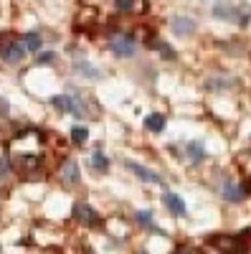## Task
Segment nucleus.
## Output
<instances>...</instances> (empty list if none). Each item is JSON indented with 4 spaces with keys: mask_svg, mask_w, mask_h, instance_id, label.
<instances>
[{
    "mask_svg": "<svg viewBox=\"0 0 251 254\" xmlns=\"http://www.w3.org/2000/svg\"><path fill=\"white\" fill-rule=\"evenodd\" d=\"M109 51L119 59H132L137 54V44L130 33H117L109 38Z\"/></svg>",
    "mask_w": 251,
    "mask_h": 254,
    "instance_id": "1",
    "label": "nucleus"
},
{
    "mask_svg": "<svg viewBox=\"0 0 251 254\" xmlns=\"http://www.w3.org/2000/svg\"><path fill=\"white\" fill-rule=\"evenodd\" d=\"M26 54H28V49H26L23 41H10V44L0 46V59H3L5 64H18Z\"/></svg>",
    "mask_w": 251,
    "mask_h": 254,
    "instance_id": "2",
    "label": "nucleus"
},
{
    "mask_svg": "<svg viewBox=\"0 0 251 254\" xmlns=\"http://www.w3.org/2000/svg\"><path fill=\"white\" fill-rule=\"evenodd\" d=\"M74 219L79 221V224H84V226H97L101 219L97 216V211L92 208V206H87V203H76L74 206Z\"/></svg>",
    "mask_w": 251,
    "mask_h": 254,
    "instance_id": "3",
    "label": "nucleus"
},
{
    "mask_svg": "<svg viewBox=\"0 0 251 254\" xmlns=\"http://www.w3.org/2000/svg\"><path fill=\"white\" fill-rule=\"evenodd\" d=\"M51 102H53V107L61 110V112H69V115H76V117L84 115V112H81V104H79L71 94H58V97H53Z\"/></svg>",
    "mask_w": 251,
    "mask_h": 254,
    "instance_id": "4",
    "label": "nucleus"
},
{
    "mask_svg": "<svg viewBox=\"0 0 251 254\" xmlns=\"http://www.w3.org/2000/svg\"><path fill=\"white\" fill-rule=\"evenodd\" d=\"M124 168H127V171H132L137 178L148 181V183H162V178H160L155 171H150V168H145V165H140V163H135V160H127V163H124Z\"/></svg>",
    "mask_w": 251,
    "mask_h": 254,
    "instance_id": "5",
    "label": "nucleus"
},
{
    "mask_svg": "<svg viewBox=\"0 0 251 254\" xmlns=\"http://www.w3.org/2000/svg\"><path fill=\"white\" fill-rule=\"evenodd\" d=\"M162 203L170 208V214H175V216H185L188 214V208H185V203H183V198L178 193H170V190H167V193L162 196Z\"/></svg>",
    "mask_w": 251,
    "mask_h": 254,
    "instance_id": "6",
    "label": "nucleus"
},
{
    "mask_svg": "<svg viewBox=\"0 0 251 254\" xmlns=\"http://www.w3.org/2000/svg\"><path fill=\"white\" fill-rule=\"evenodd\" d=\"M244 193H246V190L239 188L236 183H231V181H226V183H223V198H226V201L239 203V201H244Z\"/></svg>",
    "mask_w": 251,
    "mask_h": 254,
    "instance_id": "7",
    "label": "nucleus"
},
{
    "mask_svg": "<svg viewBox=\"0 0 251 254\" xmlns=\"http://www.w3.org/2000/svg\"><path fill=\"white\" fill-rule=\"evenodd\" d=\"M173 31H175L178 36L193 33V31H196V23H193L191 18H183V15H178V18H173Z\"/></svg>",
    "mask_w": 251,
    "mask_h": 254,
    "instance_id": "8",
    "label": "nucleus"
},
{
    "mask_svg": "<svg viewBox=\"0 0 251 254\" xmlns=\"http://www.w3.org/2000/svg\"><path fill=\"white\" fill-rule=\"evenodd\" d=\"M61 178H64V183H76L79 181V165L74 160H66L64 168H61Z\"/></svg>",
    "mask_w": 251,
    "mask_h": 254,
    "instance_id": "9",
    "label": "nucleus"
},
{
    "mask_svg": "<svg viewBox=\"0 0 251 254\" xmlns=\"http://www.w3.org/2000/svg\"><path fill=\"white\" fill-rule=\"evenodd\" d=\"M145 127H148L150 132H162L165 130V117L160 112H152V115L145 117Z\"/></svg>",
    "mask_w": 251,
    "mask_h": 254,
    "instance_id": "10",
    "label": "nucleus"
},
{
    "mask_svg": "<svg viewBox=\"0 0 251 254\" xmlns=\"http://www.w3.org/2000/svg\"><path fill=\"white\" fill-rule=\"evenodd\" d=\"M185 153H188V158H191V163H201V160L205 158L201 142H188V145H185Z\"/></svg>",
    "mask_w": 251,
    "mask_h": 254,
    "instance_id": "11",
    "label": "nucleus"
},
{
    "mask_svg": "<svg viewBox=\"0 0 251 254\" xmlns=\"http://www.w3.org/2000/svg\"><path fill=\"white\" fill-rule=\"evenodd\" d=\"M89 165L94 168V171L104 173V171L109 168V160H107V155H104V153H92V158H89Z\"/></svg>",
    "mask_w": 251,
    "mask_h": 254,
    "instance_id": "12",
    "label": "nucleus"
},
{
    "mask_svg": "<svg viewBox=\"0 0 251 254\" xmlns=\"http://www.w3.org/2000/svg\"><path fill=\"white\" fill-rule=\"evenodd\" d=\"M23 44H26V49H28V51H38V49H41V36L31 31V33H26V36H23Z\"/></svg>",
    "mask_w": 251,
    "mask_h": 254,
    "instance_id": "13",
    "label": "nucleus"
},
{
    "mask_svg": "<svg viewBox=\"0 0 251 254\" xmlns=\"http://www.w3.org/2000/svg\"><path fill=\"white\" fill-rule=\"evenodd\" d=\"M71 140L76 145H84L89 140V130H87V127H74V130H71Z\"/></svg>",
    "mask_w": 251,
    "mask_h": 254,
    "instance_id": "14",
    "label": "nucleus"
},
{
    "mask_svg": "<svg viewBox=\"0 0 251 254\" xmlns=\"http://www.w3.org/2000/svg\"><path fill=\"white\" fill-rule=\"evenodd\" d=\"M8 173H10V163H8V158L3 153H0V181L8 178Z\"/></svg>",
    "mask_w": 251,
    "mask_h": 254,
    "instance_id": "15",
    "label": "nucleus"
},
{
    "mask_svg": "<svg viewBox=\"0 0 251 254\" xmlns=\"http://www.w3.org/2000/svg\"><path fill=\"white\" fill-rule=\"evenodd\" d=\"M114 5H117V10L127 13V10H132V8H135V0H114Z\"/></svg>",
    "mask_w": 251,
    "mask_h": 254,
    "instance_id": "16",
    "label": "nucleus"
},
{
    "mask_svg": "<svg viewBox=\"0 0 251 254\" xmlns=\"http://www.w3.org/2000/svg\"><path fill=\"white\" fill-rule=\"evenodd\" d=\"M137 221L145 224V226H152V214L150 211H137Z\"/></svg>",
    "mask_w": 251,
    "mask_h": 254,
    "instance_id": "17",
    "label": "nucleus"
},
{
    "mask_svg": "<svg viewBox=\"0 0 251 254\" xmlns=\"http://www.w3.org/2000/svg\"><path fill=\"white\" fill-rule=\"evenodd\" d=\"M160 54L165 56V59H175V54H173V49L167 46V44H160Z\"/></svg>",
    "mask_w": 251,
    "mask_h": 254,
    "instance_id": "18",
    "label": "nucleus"
},
{
    "mask_svg": "<svg viewBox=\"0 0 251 254\" xmlns=\"http://www.w3.org/2000/svg\"><path fill=\"white\" fill-rule=\"evenodd\" d=\"M0 115H8V102L0 99Z\"/></svg>",
    "mask_w": 251,
    "mask_h": 254,
    "instance_id": "19",
    "label": "nucleus"
},
{
    "mask_svg": "<svg viewBox=\"0 0 251 254\" xmlns=\"http://www.w3.org/2000/svg\"><path fill=\"white\" fill-rule=\"evenodd\" d=\"M244 190H246V193H251V178L246 181V186H244Z\"/></svg>",
    "mask_w": 251,
    "mask_h": 254,
    "instance_id": "20",
    "label": "nucleus"
}]
</instances>
